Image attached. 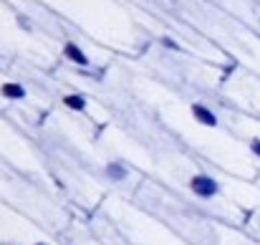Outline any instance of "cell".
<instances>
[{"instance_id": "cell-1", "label": "cell", "mask_w": 260, "mask_h": 245, "mask_svg": "<svg viewBox=\"0 0 260 245\" xmlns=\"http://www.w3.org/2000/svg\"><path fill=\"white\" fill-rule=\"evenodd\" d=\"M187 190H189L194 197H200V200H215V197H220V192H222L220 182H217L212 174H207V172L192 174V177L187 179Z\"/></svg>"}, {"instance_id": "cell-2", "label": "cell", "mask_w": 260, "mask_h": 245, "mask_svg": "<svg viewBox=\"0 0 260 245\" xmlns=\"http://www.w3.org/2000/svg\"><path fill=\"white\" fill-rule=\"evenodd\" d=\"M189 114H192V119H194L200 127H207V129H217V127H220V116H217L207 104H202V101H194V104L189 106Z\"/></svg>"}, {"instance_id": "cell-3", "label": "cell", "mask_w": 260, "mask_h": 245, "mask_svg": "<svg viewBox=\"0 0 260 245\" xmlns=\"http://www.w3.org/2000/svg\"><path fill=\"white\" fill-rule=\"evenodd\" d=\"M63 58L71 61L74 66H81V69H88V66H91L88 53L79 46V43H74V41H66V43H63Z\"/></svg>"}, {"instance_id": "cell-4", "label": "cell", "mask_w": 260, "mask_h": 245, "mask_svg": "<svg viewBox=\"0 0 260 245\" xmlns=\"http://www.w3.org/2000/svg\"><path fill=\"white\" fill-rule=\"evenodd\" d=\"M129 174H132V169L124 160H109L104 164V177L109 182H124V179H129Z\"/></svg>"}, {"instance_id": "cell-5", "label": "cell", "mask_w": 260, "mask_h": 245, "mask_svg": "<svg viewBox=\"0 0 260 245\" xmlns=\"http://www.w3.org/2000/svg\"><path fill=\"white\" fill-rule=\"evenodd\" d=\"M0 96L5 101H25L28 99V88L20 81H3L0 83Z\"/></svg>"}, {"instance_id": "cell-6", "label": "cell", "mask_w": 260, "mask_h": 245, "mask_svg": "<svg viewBox=\"0 0 260 245\" xmlns=\"http://www.w3.org/2000/svg\"><path fill=\"white\" fill-rule=\"evenodd\" d=\"M61 101H63V106H66L69 111H76V114H84L88 109V99L84 94H63Z\"/></svg>"}, {"instance_id": "cell-7", "label": "cell", "mask_w": 260, "mask_h": 245, "mask_svg": "<svg viewBox=\"0 0 260 245\" xmlns=\"http://www.w3.org/2000/svg\"><path fill=\"white\" fill-rule=\"evenodd\" d=\"M159 46H162V48H167V51H174V53H179V51H182L179 41H174L172 36H159Z\"/></svg>"}, {"instance_id": "cell-8", "label": "cell", "mask_w": 260, "mask_h": 245, "mask_svg": "<svg viewBox=\"0 0 260 245\" xmlns=\"http://www.w3.org/2000/svg\"><path fill=\"white\" fill-rule=\"evenodd\" d=\"M15 23H18V28H23L25 33H30V30H33V20H30L28 15H23V13H20V15H15Z\"/></svg>"}, {"instance_id": "cell-9", "label": "cell", "mask_w": 260, "mask_h": 245, "mask_svg": "<svg viewBox=\"0 0 260 245\" xmlns=\"http://www.w3.org/2000/svg\"><path fill=\"white\" fill-rule=\"evenodd\" d=\"M248 147H250L253 157H255V160H260V137H250V139H248Z\"/></svg>"}, {"instance_id": "cell-10", "label": "cell", "mask_w": 260, "mask_h": 245, "mask_svg": "<svg viewBox=\"0 0 260 245\" xmlns=\"http://www.w3.org/2000/svg\"><path fill=\"white\" fill-rule=\"evenodd\" d=\"M33 245H51V243H46V240H38V243H33Z\"/></svg>"}]
</instances>
